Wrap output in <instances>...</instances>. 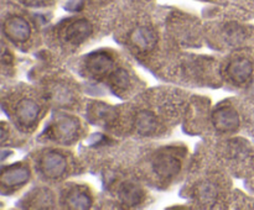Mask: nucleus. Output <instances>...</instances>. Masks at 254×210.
Instances as JSON below:
<instances>
[{
	"mask_svg": "<svg viewBox=\"0 0 254 210\" xmlns=\"http://www.w3.org/2000/svg\"><path fill=\"white\" fill-rule=\"evenodd\" d=\"M4 35L15 43H24L31 36V27L30 24L21 16L12 15L9 16L2 26Z\"/></svg>",
	"mask_w": 254,
	"mask_h": 210,
	"instance_id": "obj_4",
	"label": "nucleus"
},
{
	"mask_svg": "<svg viewBox=\"0 0 254 210\" xmlns=\"http://www.w3.org/2000/svg\"><path fill=\"white\" fill-rule=\"evenodd\" d=\"M31 177V172L27 166L21 165V163H15V165L4 167L0 175V183L2 188L7 189H14L21 185L26 184Z\"/></svg>",
	"mask_w": 254,
	"mask_h": 210,
	"instance_id": "obj_5",
	"label": "nucleus"
},
{
	"mask_svg": "<svg viewBox=\"0 0 254 210\" xmlns=\"http://www.w3.org/2000/svg\"><path fill=\"white\" fill-rule=\"evenodd\" d=\"M22 4L27 5V6H34V7H40V6H46L49 4V0H20Z\"/></svg>",
	"mask_w": 254,
	"mask_h": 210,
	"instance_id": "obj_19",
	"label": "nucleus"
},
{
	"mask_svg": "<svg viewBox=\"0 0 254 210\" xmlns=\"http://www.w3.org/2000/svg\"><path fill=\"white\" fill-rule=\"evenodd\" d=\"M15 116L16 121L21 127L29 130L35 126L40 116V106L35 100L29 98H24L17 103L15 108Z\"/></svg>",
	"mask_w": 254,
	"mask_h": 210,
	"instance_id": "obj_9",
	"label": "nucleus"
},
{
	"mask_svg": "<svg viewBox=\"0 0 254 210\" xmlns=\"http://www.w3.org/2000/svg\"><path fill=\"white\" fill-rule=\"evenodd\" d=\"M153 169L164 179H170L181 170V161L171 153H158L153 160Z\"/></svg>",
	"mask_w": 254,
	"mask_h": 210,
	"instance_id": "obj_8",
	"label": "nucleus"
},
{
	"mask_svg": "<svg viewBox=\"0 0 254 210\" xmlns=\"http://www.w3.org/2000/svg\"><path fill=\"white\" fill-rule=\"evenodd\" d=\"M158 35L155 30L149 26H139L131 31L129 42L136 51L146 53L155 48L158 43Z\"/></svg>",
	"mask_w": 254,
	"mask_h": 210,
	"instance_id": "obj_6",
	"label": "nucleus"
},
{
	"mask_svg": "<svg viewBox=\"0 0 254 210\" xmlns=\"http://www.w3.org/2000/svg\"><path fill=\"white\" fill-rule=\"evenodd\" d=\"M198 197H200V199L205 203L212 202L216 198V192L215 189H213V187L205 184L200 188V190H198Z\"/></svg>",
	"mask_w": 254,
	"mask_h": 210,
	"instance_id": "obj_17",
	"label": "nucleus"
},
{
	"mask_svg": "<svg viewBox=\"0 0 254 210\" xmlns=\"http://www.w3.org/2000/svg\"><path fill=\"white\" fill-rule=\"evenodd\" d=\"M109 84H111L112 90L116 94L124 93L129 88V85H130V77H129V73L123 68L116 69L109 76Z\"/></svg>",
	"mask_w": 254,
	"mask_h": 210,
	"instance_id": "obj_16",
	"label": "nucleus"
},
{
	"mask_svg": "<svg viewBox=\"0 0 254 210\" xmlns=\"http://www.w3.org/2000/svg\"><path fill=\"white\" fill-rule=\"evenodd\" d=\"M212 125L220 132H235L241 125V119L237 110L231 105L218 106L212 113Z\"/></svg>",
	"mask_w": 254,
	"mask_h": 210,
	"instance_id": "obj_2",
	"label": "nucleus"
},
{
	"mask_svg": "<svg viewBox=\"0 0 254 210\" xmlns=\"http://www.w3.org/2000/svg\"><path fill=\"white\" fill-rule=\"evenodd\" d=\"M93 32L92 24L86 19H78L72 21L64 31V39L68 43L78 46L83 43Z\"/></svg>",
	"mask_w": 254,
	"mask_h": 210,
	"instance_id": "obj_11",
	"label": "nucleus"
},
{
	"mask_svg": "<svg viewBox=\"0 0 254 210\" xmlns=\"http://www.w3.org/2000/svg\"><path fill=\"white\" fill-rule=\"evenodd\" d=\"M226 36H227L228 42H231V43H238L243 39V32L238 27H228L227 32H226Z\"/></svg>",
	"mask_w": 254,
	"mask_h": 210,
	"instance_id": "obj_18",
	"label": "nucleus"
},
{
	"mask_svg": "<svg viewBox=\"0 0 254 210\" xmlns=\"http://www.w3.org/2000/svg\"><path fill=\"white\" fill-rule=\"evenodd\" d=\"M89 113H91V118H93L94 121L102 123L104 125H113L118 118L116 109L103 103H98L92 106Z\"/></svg>",
	"mask_w": 254,
	"mask_h": 210,
	"instance_id": "obj_14",
	"label": "nucleus"
},
{
	"mask_svg": "<svg viewBox=\"0 0 254 210\" xmlns=\"http://www.w3.org/2000/svg\"><path fill=\"white\" fill-rule=\"evenodd\" d=\"M114 67V59L104 51H97L88 54L86 58V68L89 74L97 78L108 76Z\"/></svg>",
	"mask_w": 254,
	"mask_h": 210,
	"instance_id": "obj_7",
	"label": "nucleus"
},
{
	"mask_svg": "<svg viewBox=\"0 0 254 210\" xmlns=\"http://www.w3.org/2000/svg\"><path fill=\"white\" fill-rule=\"evenodd\" d=\"M67 207L74 210H86L92 207V198L87 192L78 189H72L66 197Z\"/></svg>",
	"mask_w": 254,
	"mask_h": 210,
	"instance_id": "obj_15",
	"label": "nucleus"
},
{
	"mask_svg": "<svg viewBox=\"0 0 254 210\" xmlns=\"http://www.w3.org/2000/svg\"><path fill=\"white\" fill-rule=\"evenodd\" d=\"M81 128V123L77 118L62 115L54 124V136L59 142L71 143L77 138Z\"/></svg>",
	"mask_w": 254,
	"mask_h": 210,
	"instance_id": "obj_3",
	"label": "nucleus"
},
{
	"mask_svg": "<svg viewBox=\"0 0 254 210\" xmlns=\"http://www.w3.org/2000/svg\"><path fill=\"white\" fill-rule=\"evenodd\" d=\"M6 140V128H5V124H1V142H5Z\"/></svg>",
	"mask_w": 254,
	"mask_h": 210,
	"instance_id": "obj_20",
	"label": "nucleus"
},
{
	"mask_svg": "<svg viewBox=\"0 0 254 210\" xmlns=\"http://www.w3.org/2000/svg\"><path fill=\"white\" fill-rule=\"evenodd\" d=\"M158 119L150 110H140L134 118V127L140 136H151L158 130Z\"/></svg>",
	"mask_w": 254,
	"mask_h": 210,
	"instance_id": "obj_13",
	"label": "nucleus"
},
{
	"mask_svg": "<svg viewBox=\"0 0 254 210\" xmlns=\"http://www.w3.org/2000/svg\"><path fill=\"white\" fill-rule=\"evenodd\" d=\"M39 167L42 174L50 179H57L66 173L68 162L59 151H47L40 157Z\"/></svg>",
	"mask_w": 254,
	"mask_h": 210,
	"instance_id": "obj_1",
	"label": "nucleus"
},
{
	"mask_svg": "<svg viewBox=\"0 0 254 210\" xmlns=\"http://www.w3.org/2000/svg\"><path fill=\"white\" fill-rule=\"evenodd\" d=\"M118 198L126 207H136L144 199V190L131 182L122 183L118 189Z\"/></svg>",
	"mask_w": 254,
	"mask_h": 210,
	"instance_id": "obj_12",
	"label": "nucleus"
},
{
	"mask_svg": "<svg viewBox=\"0 0 254 210\" xmlns=\"http://www.w3.org/2000/svg\"><path fill=\"white\" fill-rule=\"evenodd\" d=\"M254 67L253 63L248 58L241 57V58H236L228 63L227 67V74L231 82L237 85H243V84L248 83L253 76Z\"/></svg>",
	"mask_w": 254,
	"mask_h": 210,
	"instance_id": "obj_10",
	"label": "nucleus"
}]
</instances>
